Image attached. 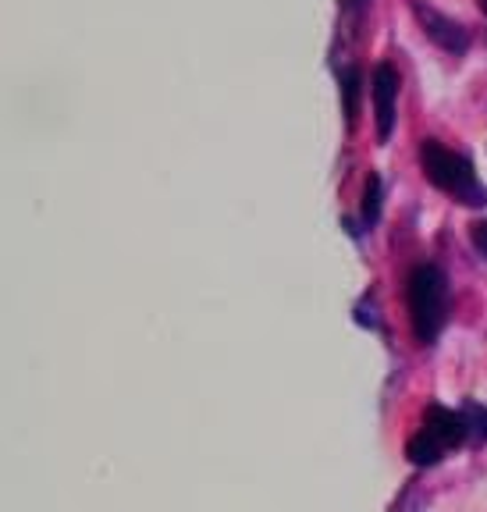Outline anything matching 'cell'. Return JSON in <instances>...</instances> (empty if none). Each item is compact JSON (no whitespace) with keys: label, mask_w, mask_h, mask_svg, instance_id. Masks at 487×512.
Masks as SVG:
<instances>
[{"label":"cell","mask_w":487,"mask_h":512,"mask_svg":"<svg viewBox=\"0 0 487 512\" xmlns=\"http://www.w3.org/2000/svg\"><path fill=\"white\" fill-rule=\"evenodd\" d=\"M416 18L424 22V32L431 36V40H438L445 50H463L466 47V32L459 22H452V18L438 15L434 8H424V4H413Z\"/></svg>","instance_id":"5b68a950"},{"label":"cell","mask_w":487,"mask_h":512,"mask_svg":"<svg viewBox=\"0 0 487 512\" xmlns=\"http://www.w3.org/2000/svg\"><path fill=\"white\" fill-rule=\"evenodd\" d=\"M480 8H484V11H487V0H480Z\"/></svg>","instance_id":"8fae6325"},{"label":"cell","mask_w":487,"mask_h":512,"mask_svg":"<svg viewBox=\"0 0 487 512\" xmlns=\"http://www.w3.org/2000/svg\"><path fill=\"white\" fill-rule=\"evenodd\" d=\"M445 296L448 281L434 264H420L409 274V317H413V331L420 342H434L445 320Z\"/></svg>","instance_id":"6da1fadb"},{"label":"cell","mask_w":487,"mask_h":512,"mask_svg":"<svg viewBox=\"0 0 487 512\" xmlns=\"http://www.w3.org/2000/svg\"><path fill=\"white\" fill-rule=\"evenodd\" d=\"M420 160H424V171L438 189L452 192L456 200L463 203H480V185H477V175H473L470 160L459 157V153L445 150L441 143L427 139L424 150H420Z\"/></svg>","instance_id":"7a4b0ae2"},{"label":"cell","mask_w":487,"mask_h":512,"mask_svg":"<svg viewBox=\"0 0 487 512\" xmlns=\"http://www.w3.org/2000/svg\"><path fill=\"white\" fill-rule=\"evenodd\" d=\"M466 431H470V424H466V413H452V409H445V406H431V409H427L424 434L438 441L441 448L459 445V441L466 438Z\"/></svg>","instance_id":"277c9868"},{"label":"cell","mask_w":487,"mask_h":512,"mask_svg":"<svg viewBox=\"0 0 487 512\" xmlns=\"http://www.w3.org/2000/svg\"><path fill=\"white\" fill-rule=\"evenodd\" d=\"M356 96H360V72L349 68V72H345V114H349V125L356 121V111H360Z\"/></svg>","instance_id":"52a82bcc"},{"label":"cell","mask_w":487,"mask_h":512,"mask_svg":"<svg viewBox=\"0 0 487 512\" xmlns=\"http://www.w3.org/2000/svg\"><path fill=\"white\" fill-rule=\"evenodd\" d=\"M406 452H409V459H413L416 466H434V463H438V459H441V452H445V448H441L438 441L427 438V434L420 431L413 441H409Z\"/></svg>","instance_id":"8992f818"},{"label":"cell","mask_w":487,"mask_h":512,"mask_svg":"<svg viewBox=\"0 0 487 512\" xmlns=\"http://www.w3.org/2000/svg\"><path fill=\"white\" fill-rule=\"evenodd\" d=\"M473 246H477L480 253L487 256V221H477V224H473Z\"/></svg>","instance_id":"30bf717a"},{"label":"cell","mask_w":487,"mask_h":512,"mask_svg":"<svg viewBox=\"0 0 487 512\" xmlns=\"http://www.w3.org/2000/svg\"><path fill=\"white\" fill-rule=\"evenodd\" d=\"M466 424L473 427V434H477V438H487V409L470 406V409H466Z\"/></svg>","instance_id":"ba28073f"},{"label":"cell","mask_w":487,"mask_h":512,"mask_svg":"<svg viewBox=\"0 0 487 512\" xmlns=\"http://www.w3.org/2000/svg\"><path fill=\"white\" fill-rule=\"evenodd\" d=\"M374 114H377V136L388 139L395 125V96H399V75L392 64H377L374 68Z\"/></svg>","instance_id":"3957f363"},{"label":"cell","mask_w":487,"mask_h":512,"mask_svg":"<svg viewBox=\"0 0 487 512\" xmlns=\"http://www.w3.org/2000/svg\"><path fill=\"white\" fill-rule=\"evenodd\" d=\"M377 192H381V182H377V178H370V182H367V203H363V214H367V221H374V217H377Z\"/></svg>","instance_id":"9c48e42d"}]
</instances>
